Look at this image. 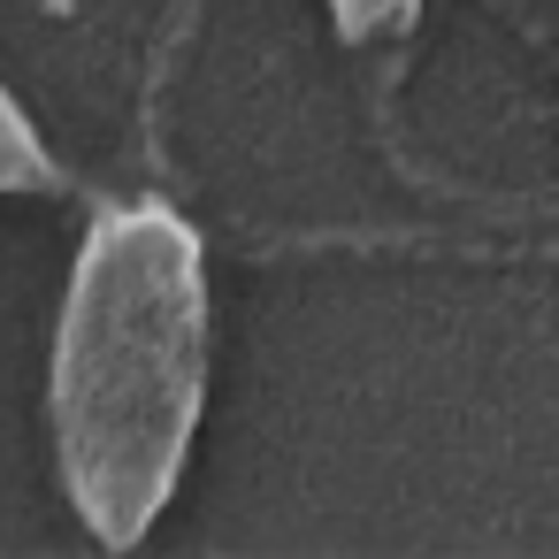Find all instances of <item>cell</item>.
I'll list each match as a JSON object with an SVG mask.
<instances>
[{
	"label": "cell",
	"mask_w": 559,
	"mask_h": 559,
	"mask_svg": "<svg viewBox=\"0 0 559 559\" xmlns=\"http://www.w3.org/2000/svg\"><path fill=\"white\" fill-rule=\"evenodd\" d=\"M47 185H55V154L39 146L32 116L0 85V192H47Z\"/></svg>",
	"instance_id": "7a4b0ae2"
},
{
	"label": "cell",
	"mask_w": 559,
	"mask_h": 559,
	"mask_svg": "<svg viewBox=\"0 0 559 559\" xmlns=\"http://www.w3.org/2000/svg\"><path fill=\"white\" fill-rule=\"evenodd\" d=\"M207 406V261L200 230L131 200L78 253L55 322V460L100 551L146 544Z\"/></svg>",
	"instance_id": "6da1fadb"
},
{
	"label": "cell",
	"mask_w": 559,
	"mask_h": 559,
	"mask_svg": "<svg viewBox=\"0 0 559 559\" xmlns=\"http://www.w3.org/2000/svg\"><path fill=\"white\" fill-rule=\"evenodd\" d=\"M414 9L421 0H330V16H337L345 39H391V32L414 24Z\"/></svg>",
	"instance_id": "3957f363"
}]
</instances>
